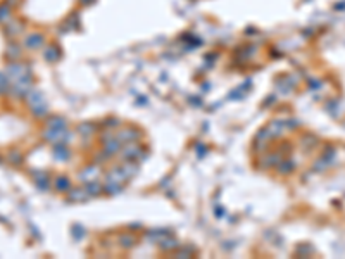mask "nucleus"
I'll return each mask as SVG.
<instances>
[{
  "mask_svg": "<svg viewBox=\"0 0 345 259\" xmlns=\"http://www.w3.org/2000/svg\"><path fill=\"white\" fill-rule=\"evenodd\" d=\"M43 43V36L42 35H30V36H26V47L28 49H38Z\"/></svg>",
  "mask_w": 345,
  "mask_h": 259,
  "instance_id": "f257e3e1",
  "label": "nucleus"
},
{
  "mask_svg": "<svg viewBox=\"0 0 345 259\" xmlns=\"http://www.w3.org/2000/svg\"><path fill=\"white\" fill-rule=\"evenodd\" d=\"M9 21H11V7H9L7 4H2V6H0V23L7 25Z\"/></svg>",
  "mask_w": 345,
  "mask_h": 259,
  "instance_id": "f03ea898",
  "label": "nucleus"
},
{
  "mask_svg": "<svg viewBox=\"0 0 345 259\" xmlns=\"http://www.w3.org/2000/svg\"><path fill=\"white\" fill-rule=\"evenodd\" d=\"M21 31H23L21 23H17V21H9L7 23V33L9 35H16V33H21Z\"/></svg>",
  "mask_w": 345,
  "mask_h": 259,
  "instance_id": "7ed1b4c3",
  "label": "nucleus"
},
{
  "mask_svg": "<svg viewBox=\"0 0 345 259\" xmlns=\"http://www.w3.org/2000/svg\"><path fill=\"white\" fill-rule=\"evenodd\" d=\"M7 85H9V78L4 75H0V94H6Z\"/></svg>",
  "mask_w": 345,
  "mask_h": 259,
  "instance_id": "20e7f679",
  "label": "nucleus"
}]
</instances>
